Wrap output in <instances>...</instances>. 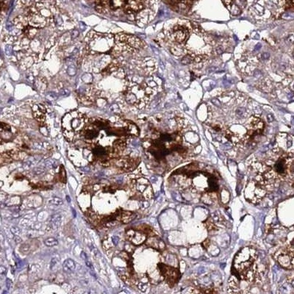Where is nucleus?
I'll list each match as a JSON object with an SVG mask.
<instances>
[{
    "label": "nucleus",
    "mask_w": 294,
    "mask_h": 294,
    "mask_svg": "<svg viewBox=\"0 0 294 294\" xmlns=\"http://www.w3.org/2000/svg\"><path fill=\"white\" fill-rule=\"evenodd\" d=\"M75 262L72 259H66L63 263V268L66 272H73L74 270H75Z\"/></svg>",
    "instance_id": "obj_15"
},
{
    "label": "nucleus",
    "mask_w": 294,
    "mask_h": 294,
    "mask_svg": "<svg viewBox=\"0 0 294 294\" xmlns=\"http://www.w3.org/2000/svg\"><path fill=\"white\" fill-rule=\"evenodd\" d=\"M32 115L34 118L40 123H43L45 121L46 108L41 104H36L32 106Z\"/></svg>",
    "instance_id": "obj_12"
},
{
    "label": "nucleus",
    "mask_w": 294,
    "mask_h": 294,
    "mask_svg": "<svg viewBox=\"0 0 294 294\" xmlns=\"http://www.w3.org/2000/svg\"><path fill=\"white\" fill-rule=\"evenodd\" d=\"M226 7L233 15L240 14L246 5V0H222Z\"/></svg>",
    "instance_id": "obj_10"
},
{
    "label": "nucleus",
    "mask_w": 294,
    "mask_h": 294,
    "mask_svg": "<svg viewBox=\"0 0 294 294\" xmlns=\"http://www.w3.org/2000/svg\"><path fill=\"white\" fill-rule=\"evenodd\" d=\"M33 172L36 175H41V174L44 173V170L43 169H41V168H35V169H34Z\"/></svg>",
    "instance_id": "obj_23"
},
{
    "label": "nucleus",
    "mask_w": 294,
    "mask_h": 294,
    "mask_svg": "<svg viewBox=\"0 0 294 294\" xmlns=\"http://www.w3.org/2000/svg\"><path fill=\"white\" fill-rule=\"evenodd\" d=\"M6 274V268L2 265H0V276H3Z\"/></svg>",
    "instance_id": "obj_24"
},
{
    "label": "nucleus",
    "mask_w": 294,
    "mask_h": 294,
    "mask_svg": "<svg viewBox=\"0 0 294 294\" xmlns=\"http://www.w3.org/2000/svg\"><path fill=\"white\" fill-rule=\"evenodd\" d=\"M158 82L154 79H148L142 84L136 82H130L124 90L127 102L139 109L144 108L149 102L151 98L159 90Z\"/></svg>",
    "instance_id": "obj_3"
},
{
    "label": "nucleus",
    "mask_w": 294,
    "mask_h": 294,
    "mask_svg": "<svg viewBox=\"0 0 294 294\" xmlns=\"http://www.w3.org/2000/svg\"><path fill=\"white\" fill-rule=\"evenodd\" d=\"M87 121L86 115L78 110H73L66 113L62 119V127L65 135L75 134L82 130Z\"/></svg>",
    "instance_id": "obj_6"
},
{
    "label": "nucleus",
    "mask_w": 294,
    "mask_h": 294,
    "mask_svg": "<svg viewBox=\"0 0 294 294\" xmlns=\"http://www.w3.org/2000/svg\"><path fill=\"white\" fill-rule=\"evenodd\" d=\"M60 179H61L62 182H63L64 183H66V171H65L64 167H63V166H61V169H60Z\"/></svg>",
    "instance_id": "obj_21"
},
{
    "label": "nucleus",
    "mask_w": 294,
    "mask_h": 294,
    "mask_svg": "<svg viewBox=\"0 0 294 294\" xmlns=\"http://www.w3.org/2000/svg\"><path fill=\"white\" fill-rule=\"evenodd\" d=\"M157 267L160 270L161 275L164 277L166 283L170 287H173L179 281L180 278V273L177 268L163 263H158Z\"/></svg>",
    "instance_id": "obj_7"
},
{
    "label": "nucleus",
    "mask_w": 294,
    "mask_h": 294,
    "mask_svg": "<svg viewBox=\"0 0 294 294\" xmlns=\"http://www.w3.org/2000/svg\"><path fill=\"white\" fill-rule=\"evenodd\" d=\"M135 214L131 212L124 211L121 213V221L124 224L130 222L134 219Z\"/></svg>",
    "instance_id": "obj_17"
},
{
    "label": "nucleus",
    "mask_w": 294,
    "mask_h": 294,
    "mask_svg": "<svg viewBox=\"0 0 294 294\" xmlns=\"http://www.w3.org/2000/svg\"><path fill=\"white\" fill-rule=\"evenodd\" d=\"M155 4L156 0H96V9L103 13L122 12L138 22H146Z\"/></svg>",
    "instance_id": "obj_1"
},
{
    "label": "nucleus",
    "mask_w": 294,
    "mask_h": 294,
    "mask_svg": "<svg viewBox=\"0 0 294 294\" xmlns=\"http://www.w3.org/2000/svg\"><path fill=\"white\" fill-rule=\"evenodd\" d=\"M92 152L98 157H103L108 154V151L105 147L102 146H96L92 148Z\"/></svg>",
    "instance_id": "obj_16"
},
{
    "label": "nucleus",
    "mask_w": 294,
    "mask_h": 294,
    "mask_svg": "<svg viewBox=\"0 0 294 294\" xmlns=\"http://www.w3.org/2000/svg\"><path fill=\"white\" fill-rule=\"evenodd\" d=\"M194 29L193 24L191 22L179 20L173 24L171 27L169 28L166 34L169 39L174 44L172 45L178 46L184 49V46L189 39Z\"/></svg>",
    "instance_id": "obj_5"
},
{
    "label": "nucleus",
    "mask_w": 294,
    "mask_h": 294,
    "mask_svg": "<svg viewBox=\"0 0 294 294\" xmlns=\"http://www.w3.org/2000/svg\"><path fill=\"white\" fill-rule=\"evenodd\" d=\"M62 218L61 215L60 214H54L51 217L49 221V227L52 230H56L59 228V227L61 224Z\"/></svg>",
    "instance_id": "obj_14"
},
{
    "label": "nucleus",
    "mask_w": 294,
    "mask_h": 294,
    "mask_svg": "<svg viewBox=\"0 0 294 294\" xmlns=\"http://www.w3.org/2000/svg\"><path fill=\"white\" fill-rule=\"evenodd\" d=\"M205 224V227H207V230L208 231H212V230H216V225H215L214 224H213L212 221H209L208 220H207V221H206V224Z\"/></svg>",
    "instance_id": "obj_20"
},
{
    "label": "nucleus",
    "mask_w": 294,
    "mask_h": 294,
    "mask_svg": "<svg viewBox=\"0 0 294 294\" xmlns=\"http://www.w3.org/2000/svg\"><path fill=\"white\" fill-rule=\"evenodd\" d=\"M29 245L27 244V243H23V244L21 246L20 248V251L24 254H26L29 252Z\"/></svg>",
    "instance_id": "obj_22"
},
{
    "label": "nucleus",
    "mask_w": 294,
    "mask_h": 294,
    "mask_svg": "<svg viewBox=\"0 0 294 294\" xmlns=\"http://www.w3.org/2000/svg\"><path fill=\"white\" fill-rule=\"evenodd\" d=\"M85 51L87 54H108L110 52L115 44L114 35L109 33H99L96 31H90L85 39Z\"/></svg>",
    "instance_id": "obj_4"
},
{
    "label": "nucleus",
    "mask_w": 294,
    "mask_h": 294,
    "mask_svg": "<svg viewBox=\"0 0 294 294\" xmlns=\"http://www.w3.org/2000/svg\"><path fill=\"white\" fill-rule=\"evenodd\" d=\"M255 194L253 196V199L252 202L257 203L260 201L261 199L264 196L265 194V191L264 188H262V185L257 182V181H252L249 182V184L246 185V199L249 197L252 194Z\"/></svg>",
    "instance_id": "obj_9"
},
{
    "label": "nucleus",
    "mask_w": 294,
    "mask_h": 294,
    "mask_svg": "<svg viewBox=\"0 0 294 294\" xmlns=\"http://www.w3.org/2000/svg\"><path fill=\"white\" fill-rule=\"evenodd\" d=\"M1 56L0 55V69H1V66H2V64H3V60H2V58H1Z\"/></svg>",
    "instance_id": "obj_28"
},
{
    "label": "nucleus",
    "mask_w": 294,
    "mask_h": 294,
    "mask_svg": "<svg viewBox=\"0 0 294 294\" xmlns=\"http://www.w3.org/2000/svg\"><path fill=\"white\" fill-rule=\"evenodd\" d=\"M86 264H87V265L89 267V268H92V269H93V265H91L90 262H87V261H86Z\"/></svg>",
    "instance_id": "obj_27"
},
{
    "label": "nucleus",
    "mask_w": 294,
    "mask_h": 294,
    "mask_svg": "<svg viewBox=\"0 0 294 294\" xmlns=\"http://www.w3.org/2000/svg\"><path fill=\"white\" fill-rule=\"evenodd\" d=\"M277 261L283 268L292 270L293 268V244L283 249L277 256Z\"/></svg>",
    "instance_id": "obj_8"
},
{
    "label": "nucleus",
    "mask_w": 294,
    "mask_h": 294,
    "mask_svg": "<svg viewBox=\"0 0 294 294\" xmlns=\"http://www.w3.org/2000/svg\"><path fill=\"white\" fill-rule=\"evenodd\" d=\"M44 244L49 247H52V246H57L58 244V242H57V239L54 237H49L44 240Z\"/></svg>",
    "instance_id": "obj_18"
},
{
    "label": "nucleus",
    "mask_w": 294,
    "mask_h": 294,
    "mask_svg": "<svg viewBox=\"0 0 294 294\" xmlns=\"http://www.w3.org/2000/svg\"><path fill=\"white\" fill-rule=\"evenodd\" d=\"M202 244L204 245V248H205V249H207V248H208V246H210V240H208V239H207V240H204V242H203Z\"/></svg>",
    "instance_id": "obj_26"
},
{
    "label": "nucleus",
    "mask_w": 294,
    "mask_h": 294,
    "mask_svg": "<svg viewBox=\"0 0 294 294\" xmlns=\"http://www.w3.org/2000/svg\"><path fill=\"white\" fill-rule=\"evenodd\" d=\"M150 246L154 249H157L158 251H163L166 249V244L162 240H160L159 237H156V236H153L150 240Z\"/></svg>",
    "instance_id": "obj_13"
},
{
    "label": "nucleus",
    "mask_w": 294,
    "mask_h": 294,
    "mask_svg": "<svg viewBox=\"0 0 294 294\" xmlns=\"http://www.w3.org/2000/svg\"><path fill=\"white\" fill-rule=\"evenodd\" d=\"M127 237L135 245H139L146 241V234L144 232H140L135 229H129L127 232Z\"/></svg>",
    "instance_id": "obj_11"
},
{
    "label": "nucleus",
    "mask_w": 294,
    "mask_h": 294,
    "mask_svg": "<svg viewBox=\"0 0 294 294\" xmlns=\"http://www.w3.org/2000/svg\"><path fill=\"white\" fill-rule=\"evenodd\" d=\"M259 254L253 247L246 246L240 249L234 256L232 273L237 279L246 282H253L259 277L257 260Z\"/></svg>",
    "instance_id": "obj_2"
},
{
    "label": "nucleus",
    "mask_w": 294,
    "mask_h": 294,
    "mask_svg": "<svg viewBox=\"0 0 294 294\" xmlns=\"http://www.w3.org/2000/svg\"><path fill=\"white\" fill-rule=\"evenodd\" d=\"M49 202L51 203L52 204L55 206H60L63 204V201L61 199L57 198V197H54V198L51 199L49 201Z\"/></svg>",
    "instance_id": "obj_19"
},
{
    "label": "nucleus",
    "mask_w": 294,
    "mask_h": 294,
    "mask_svg": "<svg viewBox=\"0 0 294 294\" xmlns=\"http://www.w3.org/2000/svg\"><path fill=\"white\" fill-rule=\"evenodd\" d=\"M57 260H56V258H53L52 260V261H51V268L52 269L53 268V267L54 266H55L56 265H57Z\"/></svg>",
    "instance_id": "obj_25"
}]
</instances>
